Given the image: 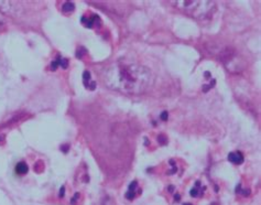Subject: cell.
Here are the masks:
<instances>
[{"label":"cell","instance_id":"1","mask_svg":"<svg viewBox=\"0 0 261 205\" xmlns=\"http://www.w3.org/2000/svg\"><path fill=\"white\" fill-rule=\"evenodd\" d=\"M105 84L114 91L125 94H142L153 83V75L146 66L118 61L106 68Z\"/></svg>","mask_w":261,"mask_h":205},{"label":"cell","instance_id":"2","mask_svg":"<svg viewBox=\"0 0 261 205\" xmlns=\"http://www.w3.org/2000/svg\"><path fill=\"white\" fill-rule=\"evenodd\" d=\"M175 8L180 9L182 12L193 17L195 19L202 20L208 17L215 9V4L213 2H170Z\"/></svg>","mask_w":261,"mask_h":205},{"label":"cell","instance_id":"3","mask_svg":"<svg viewBox=\"0 0 261 205\" xmlns=\"http://www.w3.org/2000/svg\"><path fill=\"white\" fill-rule=\"evenodd\" d=\"M228 159L230 162L235 163V165H240L244 161V156L240 153L239 151H235V152H230L228 156Z\"/></svg>","mask_w":261,"mask_h":205},{"label":"cell","instance_id":"4","mask_svg":"<svg viewBox=\"0 0 261 205\" xmlns=\"http://www.w3.org/2000/svg\"><path fill=\"white\" fill-rule=\"evenodd\" d=\"M16 172H17L18 174H20V175L25 174L27 172H28V166H27L24 162L18 163L17 167H16Z\"/></svg>","mask_w":261,"mask_h":205},{"label":"cell","instance_id":"5","mask_svg":"<svg viewBox=\"0 0 261 205\" xmlns=\"http://www.w3.org/2000/svg\"><path fill=\"white\" fill-rule=\"evenodd\" d=\"M75 9V6L74 4L70 3V2H66L63 6H62V10L64 12H73Z\"/></svg>","mask_w":261,"mask_h":205},{"label":"cell","instance_id":"6","mask_svg":"<svg viewBox=\"0 0 261 205\" xmlns=\"http://www.w3.org/2000/svg\"><path fill=\"white\" fill-rule=\"evenodd\" d=\"M187 205H191V204H187Z\"/></svg>","mask_w":261,"mask_h":205}]
</instances>
